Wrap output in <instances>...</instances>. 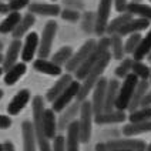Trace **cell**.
Masks as SVG:
<instances>
[{"label": "cell", "mask_w": 151, "mask_h": 151, "mask_svg": "<svg viewBox=\"0 0 151 151\" xmlns=\"http://www.w3.org/2000/svg\"><path fill=\"white\" fill-rule=\"evenodd\" d=\"M131 1H134V3H141V0H131Z\"/></svg>", "instance_id": "cell-54"}, {"label": "cell", "mask_w": 151, "mask_h": 151, "mask_svg": "<svg viewBox=\"0 0 151 151\" xmlns=\"http://www.w3.org/2000/svg\"><path fill=\"white\" fill-rule=\"evenodd\" d=\"M94 24H96V13L86 12L83 14V22H81V29L84 33L90 34L94 32Z\"/></svg>", "instance_id": "cell-38"}, {"label": "cell", "mask_w": 151, "mask_h": 151, "mask_svg": "<svg viewBox=\"0 0 151 151\" xmlns=\"http://www.w3.org/2000/svg\"><path fill=\"white\" fill-rule=\"evenodd\" d=\"M126 12L130 13L133 17L137 16V17H141V19H147V20L151 22V6H148V4L130 1V3L127 4Z\"/></svg>", "instance_id": "cell-28"}, {"label": "cell", "mask_w": 151, "mask_h": 151, "mask_svg": "<svg viewBox=\"0 0 151 151\" xmlns=\"http://www.w3.org/2000/svg\"><path fill=\"white\" fill-rule=\"evenodd\" d=\"M51 1H56V0H51Z\"/></svg>", "instance_id": "cell-60"}, {"label": "cell", "mask_w": 151, "mask_h": 151, "mask_svg": "<svg viewBox=\"0 0 151 151\" xmlns=\"http://www.w3.org/2000/svg\"><path fill=\"white\" fill-rule=\"evenodd\" d=\"M150 20H147V19H141V17H137V19H131V20H128L126 24L123 26L120 30H118V33L121 37H124V36H130V34H134V33H140V32H143V30H147L148 27H150Z\"/></svg>", "instance_id": "cell-17"}, {"label": "cell", "mask_w": 151, "mask_h": 151, "mask_svg": "<svg viewBox=\"0 0 151 151\" xmlns=\"http://www.w3.org/2000/svg\"><path fill=\"white\" fill-rule=\"evenodd\" d=\"M110 61H111V53L107 51L106 54H103L100 59L97 60V63L93 66V68L88 71V74L86 76V78L83 80V83L80 84V90H78V94H77V101H84L87 99V96H88V93L93 91V88H94V86L97 84V81L101 78V76L103 73L106 71V68L107 66L110 64Z\"/></svg>", "instance_id": "cell-1"}, {"label": "cell", "mask_w": 151, "mask_h": 151, "mask_svg": "<svg viewBox=\"0 0 151 151\" xmlns=\"http://www.w3.org/2000/svg\"><path fill=\"white\" fill-rule=\"evenodd\" d=\"M148 87H150L148 80H140V81H138V84H137V87H135V90H134V94H133V97H131V101H130V104H128V109H127L130 113H133L134 110L140 109V104H141V101H143L144 96L148 91Z\"/></svg>", "instance_id": "cell-23"}, {"label": "cell", "mask_w": 151, "mask_h": 151, "mask_svg": "<svg viewBox=\"0 0 151 151\" xmlns=\"http://www.w3.org/2000/svg\"><path fill=\"white\" fill-rule=\"evenodd\" d=\"M150 1H151V0H150Z\"/></svg>", "instance_id": "cell-61"}, {"label": "cell", "mask_w": 151, "mask_h": 151, "mask_svg": "<svg viewBox=\"0 0 151 151\" xmlns=\"http://www.w3.org/2000/svg\"><path fill=\"white\" fill-rule=\"evenodd\" d=\"M113 0H100L99 7L96 13V24H94V33L97 36L106 34V27L110 22V13H111Z\"/></svg>", "instance_id": "cell-9"}, {"label": "cell", "mask_w": 151, "mask_h": 151, "mask_svg": "<svg viewBox=\"0 0 151 151\" xmlns=\"http://www.w3.org/2000/svg\"><path fill=\"white\" fill-rule=\"evenodd\" d=\"M3 150L4 151H16L14 150V145L12 141H6V143H3Z\"/></svg>", "instance_id": "cell-47"}, {"label": "cell", "mask_w": 151, "mask_h": 151, "mask_svg": "<svg viewBox=\"0 0 151 151\" xmlns=\"http://www.w3.org/2000/svg\"><path fill=\"white\" fill-rule=\"evenodd\" d=\"M106 147L109 151L116 150H128V151H145L147 144L145 141L140 138H133V137H126V138H114L109 140L106 143Z\"/></svg>", "instance_id": "cell-7"}, {"label": "cell", "mask_w": 151, "mask_h": 151, "mask_svg": "<svg viewBox=\"0 0 151 151\" xmlns=\"http://www.w3.org/2000/svg\"><path fill=\"white\" fill-rule=\"evenodd\" d=\"M1 97H3V90L0 88V100H1Z\"/></svg>", "instance_id": "cell-53"}, {"label": "cell", "mask_w": 151, "mask_h": 151, "mask_svg": "<svg viewBox=\"0 0 151 151\" xmlns=\"http://www.w3.org/2000/svg\"><path fill=\"white\" fill-rule=\"evenodd\" d=\"M131 73L138 80H148V77H150V67L145 63H143V61H135V60H133Z\"/></svg>", "instance_id": "cell-35"}, {"label": "cell", "mask_w": 151, "mask_h": 151, "mask_svg": "<svg viewBox=\"0 0 151 151\" xmlns=\"http://www.w3.org/2000/svg\"><path fill=\"white\" fill-rule=\"evenodd\" d=\"M1 73H3V68L0 67V76H1Z\"/></svg>", "instance_id": "cell-57"}, {"label": "cell", "mask_w": 151, "mask_h": 151, "mask_svg": "<svg viewBox=\"0 0 151 151\" xmlns=\"http://www.w3.org/2000/svg\"><path fill=\"white\" fill-rule=\"evenodd\" d=\"M138 78L135 77L133 73L124 77L123 78V83L120 84V88H118V94L117 99H116V104H114V109L120 110V111H126L128 109V104L131 101V97L134 94V90L138 84Z\"/></svg>", "instance_id": "cell-3"}, {"label": "cell", "mask_w": 151, "mask_h": 151, "mask_svg": "<svg viewBox=\"0 0 151 151\" xmlns=\"http://www.w3.org/2000/svg\"><path fill=\"white\" fill-rule=\"evenodd\" d=\"M110 40H111V44H110V53H111V57L116 60H123L126 53H124V43H123V37L120 34H113L110 36Z\"/></svg>", "instance_id": "cell-32"}, {"label": "cell", "mask_w": 151, "mask_h": 151, "mask_svg": "<svg viewBox=\"0 0 151 151\" xmlns=\"http://www.w3.org/2000/svg\"><path fill=\"white\" fill-rule=\"evenodd\" d=\"M7 13H10V12H9V7H7V3L0 1V14H7Z\"/></svg>", "instance_id": "cell-46"}, {"label": "cell", "mask_w": 151, "mask_h": 151, "mask_svg": "<svg viewBox=\"0 0 151 151\" xmlns=\"http://www.w3.org/2000/svg\"><path fill=\"white\" fill-rule=\"evenodd\" d=\"M148 106H151V91H147V94L144 96L143 101L140 104V107H148Z\"/></svg>", "instance_id": "cell-45"}, {"label": "cell", "mask_w": 151, "mask_h": 151, "mask_svg": "<svg viewBox=\"0 0 151 151\" xmlns=\"http://www.w3.org/2000/svg\"><path fill=\"white\" fill-rule=\"evenodd\" d=\"M30 4V0H9V12H20Z\"/></svg>", "instance_id": "cell-40"}, {"label": "cell", "mask_w": 151, "mask_h": 151, "mask_svg": "<svg viewBox=\"0 0 151 151\" xmlns=\"http://www.w3.org/2000/svg\"><path fill=\"white\" fill-rule=\"evenodd\" d=\"M3 59H4V56H3V54H1V53H0V64H1V63H3Z\"/></svg>", "instance_id": "cell-49"}, {"label": "cell", "mask_w": 151, "mask_h": 151, "mask_svg": "<svg viewBox=\"0 0 151 151\" xmlns=\"http://www.w3.org/2000/svg\"><path fill=\"white\" fill-rule=\"evenodd\" d=\"M96 44H97V42H96L94 39H88V40L80 47V50L77 51V53H73V56L70 57V60L64 64V66H66V70H67V73H74L76 70H77V67H78L84 60L91 54L93 51H94Z\"/></svg>", "instance_id": "cell-8"}, {"label": "cell", "mask_w": 151, "mask_h": 151, "mask_svg": "<svg viewBox=\"0 0 151 151\" xmlns=\"http://www.w3.org/2000/svg\"><path fill=\"white\" fill-rule=\"evenodd\" d=\"M127 4H128L127 0H113V6L116 9V12H118V13H124Z\"/></svg>", "instance_id": "cell-42"}, {"label": "cell", "mask_w": 151, "mask_h": 151, "mask_svg": "<svg viewBox=\"0 0 151 151\" xmlns=\"http://www.w3.org/2000/svg\"><path fill=\"white\" fill-rule=\"evenodd\" d=\"M66 151H80V135H78V123L73 121L66 130Z\"/></svg>", "instance_id": "cell-24"}, {"label": "cell", "mask_w": 151, "mask_h": 151, "mask_svg": "<svg viewBox=\"0 0 151 151\" xmlns=\"http://www.w3.org/2000/svg\"><path fill=\"white\" fill-rule=\"evenodd\" d=\"M0 151H4L3 150V144H0Z\"/></svg>", "instance_id": "cell-56"}, {"label": "cell", "mask_w": 151, "mask_h": 151, "mask_svg": "<svg viewBox=\"0 0 151 151\" xmlns=\"http://www.w3.org/2000/svg\"><path fill=\"white\" fill-rule=\"evenodd\" d=\"M30 99H32L30 90H27V88L20 90V91L12 99V101L9 103V106H7L9 116H17V114H20V111L29 104Z\"/></svg>", "instance_id": "cell-13"}, {"label": "cell", "mask_w": 151, "mask_h": 151, "mask_svg": "<svg viewBox=\"0 0 151 151\" xmlns=\"http://www.w3.org/2000/svg\"><path fill=\"white\" fill-rule=\"evenodd\" d=\"M12 126V120L9 116H1L0 114V128L1 130H6V128H10Z\"/></svg>", "instance_id": "cell-44"}, {"label": "cell", "mask_w": 151, "mask_h": 151, "mask_svg": "<svg viewBox=\"0 0 151 151\" xmlns=\"http://www.w3.org/2000/svg\"><path fill=\"white\" fill-rule=\"evenodd\" d=\"M22 135H23V151H37V141L34 134L33 123L26 120L22 124Z\"/></svg>", "instance_id": "cell-18"}, {"label": "cell", "mask_w": 151, "mask_h": 151, "mask_svg": "<svg viewBox=\"0 0 151 151\" xmlns=\"http://www.w3.org/2000/svg\"><path fill=\"white\" fill-rule=\"evenodd\" d=\"M1 50H3V43L0 42V51H1Z\"/></svg>", "instance_id": "cell-55"}, {"label": "cell", "mask_w": 151, "mask_h": 151, "mask_svg": "<svg viewBox=\"0 0 151 151\" xmlns=\"http://www.w3.org/2000/svg\"><path fill=\"white\" fill-rule=\"evenodd\" d=\"M20 20H22L20 12H10V13H7V16L4 17V20L0 23V33L3 34L13 33V30L20 23Z\"/></svg>", "instance_id": "cell-29"}, {"label": "cell", "mask_w": 151, "mask_h": 151, "mask_svg": "<svg viewBox=\"0 0 151 151\" xmlns=\"http://www.w3.org/2000/svg\"><path fill=\"white\" fill-rule=\"evenodd\" d=\"M118 88H120V81L117 78H111L107 83V88H106V99H104V113H110L114 109L116 104V99L118 94Z\"/></svg>", "instance_id": "cell-20"}, {"label": "cell", "mask_w": 151, "mask_h": 151, "mask_svg": "<svg viewBox=\"0 0 151 151\" xmlns=\"http://www.w3.org/2000/svg\"><path fill=\"white\" fill-rule=\"evenodd\" d=\"M51 151H66V137L61 134H57L53 138Z\"/></svg>", "instance_id": "cell-41"}, {"label": "cell", "mask_w": 151, "mask_h": 151, "mask_svg": "<svg viewBox=\"0 0 151 151\" xmlns=\"http://www.w3.org/2000/svg\"><path fill=\"white\" fill-rule=\"evenodd\" d=\"M131 67H133V59L131 57H124L123 60H120V64L116 67V77L118 78H124L131 73Z\"/></svg>", "instance_id": "cell-36"}, {"label": "cell", "mask_w": 151, "mask_h": 151, "mask_svg": "<svg viewBox=\"0 0 151 151\" xmlns=\"http://www.w3.org/2000/svg\"><path fill=\"white\" fill-rule=\"evenodd\" d=\"M145 151H151V143L147 145V148H145Z\"/></svg>", "instance_id": "cell-50"}, {"label": "cell", "mask_w": 151, "mask_h": 151, "mask_svg": "<svg viewBox=\"0 0 151 151\" xmlns=\"http://www.w3.org/2000/svg\"><path fill=\"white\" fill-rule=\"evenodd\" d=\"M39 49V34L32 32V33L26 34V40L22 46V51H20V57L23 60V63H29L32 61L36 54V51Z\"/></svg>", "instance_id": "cell-12"}, {"label": "cell", "mask_w": 151, "mask_h": 151, "mask_svg": "<svg viewBox=\"0 0 151 151\" xmlns=\"http://www.w3.org/2000/svg\"><path fill=\"white\" fill-rule=\"evenodd\" d=\"M143 133H151V120L138 124H126L123 127V134L126 137H134Z\"/></svg>", "instance_id": "cell-31"}, {"label": "cell", "mask_w": 151, "mask_h": 151, "mask_svg": "<svg viewBox=\"0 0 151 151\" xmlns=\"http://www.w3.org/2000/svg\"><path fill=\"white\" fill-rule=\"evenodd\" d=\"M60 16L63 20H66V22H70V23H74L77 20H80V13H78V10H76V9H64V10H61L60 12Z\"/></svg>", "instance_id": "cell-39"}, {"label": "cell", "mask_w": 151, "mask_h": 151, "mask_svg": "<svg viewBox=\"0 0 151 151\" xmlns=\"http://www.w3.org/2000/svg\"><path fill=\"white\" fill-rule=\"evenodd\" d=\"M36 23V17L34 14L32 13H26L24 16H22V20H20V23L17 24V27L13 30V39H17V40H22V37L24 36V34L29 33V30L32 29Z\"/></svg>", "instance_id": "cell-25"}, {"label": "cell", "mask_w": 151, "mask_h": 151, "mask_svg": "<svg viewBox=\"0 0 151 151\" xmlns=\"http://www.w3.org/2000/svg\"><path fill=\"white\" fill-rule=\"evenodd\" d=\"M131 19H133V16H131L130 13H127V12L120 13L116 19H113L111 22H109V24L106 27V34H109V37H110V36H113V34L118 33V30L126 24L128 20H131Z\"/></svg>", "instance_id": "cell-30"}, {"label": "cell", "mask_w": 151, "mask_h": 151, "mask_svg": "<svg viewBox=\"0 0 151 151\" xmlns=\"http://www.w3.org/2000/svg\"><path fill=\"white\" fill-rule=\"evenodd\" d=\"M109 80L101 77L97 81V84L93 88V99H91V109L94 117L99 116L101 113H104V99H106V88H107Z\"/></svg>", "instance_id": "cell-10"}, {"label": "cell", "mask_w": 151, "mask_h": 151, "mask_svg": "<svg viewBox=\"0 0 151 151\" xmlns=\"http://www.w3.org/2000/svg\"><path fill=\"white\" fill-rule=\"evenodd\" d=\"M56 33H57V23L54 20L47 22L43 27L42 36L39 37V49H37L39 59H47L50 56Z\"/></svg>", "instance_id": "cell-5"}, {"label": "cell", "mask_w": 151, "mask_h": 151, "mask_svg": "<svg viewBox=\"0 0 151 151\" xmlns=\"http://www.w3.org/2000/svg\"><path fill=\"white\" fill-rule=\"evenodd\" d=\"M148 83H150V86H151V67H150V77H148Z\"/></svg>", "instance_id": "cell-52"}, {"label": "cell", "mask_w": 151, "mask_h": 151, "mask_svg": "<svg viewBox=\"0 0 151 151\" xmlns=\"http://www.w3.org/2000/svg\"><path fill=\"white\" fill-rule=\"evenodd\" d=\"M29 13L32 14H39V16H47V17H56L60 16V9L59 4L56 3H30L29 6Z\"/></svg>", "instance_id": "cell-16"}, {"label": "cell", "mask_w": 151, "mask_h": 151, "mask_svg": "<svg viewBox=\"0 0 151 151\" xmlns=\"http://www.w3.org/2000/svg\"><path fill=\"white\" fill-rule=\"evenodd\" d=\"M33 67L39 73L53 76V77L63 74V68L60 66H57V64H54L51 60H47V59H36L33 61Z\"/></svg>", "instance_id": "cell-21"}, {"label": "cell", "mask_w": 151, "mask_h": 151, "mask_svg": "<svg viewBox=\"0 0 151 151\" xmlns=\"http://www.w3.org/2000/svg\"><path fill=\"white\" fill-rule=\"evenodd\" d=\"M42 127L43 133L49 140H53L57 135V118H56V114L51 109H44V111H43Z\"/></svg>", "instance_id": "cell-15"}, {"label": "cell", "mask_w": 151, "mask_h": 151, "mask_svg": "<svg viewBox=\"0 0 151 151\" xmlns=\"http://www.w3.org/2000/svg\"><path fill=\"white\" fill-rule=\"evenodd\" d=\"M80 120L78 123V135H80V143H88L91 138V127H93V109H91V103L88 100H84L80 103Z\"/></svg>", "instance_id": "cell-4"}, {"label": "cell", "mask_w": 151, "mask_h": 151, "mask_svg": "<svg viewBox=\"0 0 151 151\" xmlns=\"http://www.w3.org/2000/svg\"><path fill=\"white\" fill-rule=\"evenodd\" d=\"M0 1H9V0H0Z\"/></svg>", "instance_id": "cell-59"}, {"label": "cell", "mask_w": 151, "mask_h": 151, "mask_svg": "<svg viewBox=\"0 0 151 151\" xmlns=\"http://www.w3.org/2000/svg\"><path fill=\"white\" fill-rule=\"evenodd\" d=\"M74 78H73V76L70 74V73H66V74H61L60 76V78L54 83V86L51 87L49 91L46 93V100L50 101V103H53V101L56 100L57 97H59L61 93L64 91L66 88H67V86L71 81H73Z\"/></svg>", "instance_id": "cell-19"}, {"label": "cell", "mask_w": 151, "mask_h": 151, "mask_svg": "<svg viewBox=\"0 0 151 151\" xmlns=\"http://www.w3.org/2000/svg\"><path fill=\"white\" fill-rule=\"evenodd\" d=\"M150 51H151V27H150V30H148V33L145 34L144 37H141V42L138 44V47L133 53V60H135V61H143L148 56Z\"/></svg>", "instance_id": "cell-26"}, {"label": "cell", "mask_w": 151, "mask_h": 151, "mask_svg": "<svg viewBox=\"0 0 151 151\" xmlns=\"http://www.w3.org/2000/svg\"><path fill=\"white\" fill-rule=\"evenodd\" d=\"M147 59H148V61H150V63H151V51H150V53H148V56H147Z\"/></svg>", "instance_id": "cell-51"}, {"label": "cell", "mask_w": 151, "mask_h": 151, "mask_svg": "<svg viewBox=\"0 0 151 151\" xmlns=\"http://www.w3.org/2000/svg\"><path fill=\"white\" fill-rule=\"evenodd\" d=\"M127 118H128L130 124H138V123L148 121V120H151V106L134 110L133 113H130V116Z\"/></svg>", "instance_id": "cell-33"}, {"label": "cell", "mask_w": 151, "mask_h": 151, "mask_svg": "<svg viewBox=\"0 0 151 151\" xmlns=\"http://www.w3.org/2000/svg\"><path fill=\"white\" fill-rule=\"evenodd\" d=\"M80 111V101H73L70 106H67L66 109L60 113V117L57 118V131H66L67 127L74 121V118L77 117Z\"/></svg>", "instance_id": "cell-11"}, {"label": "cell", "mask_w": 151, "mask_h": 151, "mask_svg": "<svg viewBox=\"0 0 151 151\" xmlns=\"http://www.w3.org/2000/svg\"><path fill=\"white\" fill-rule=\"evenodd\" d=\"M78 90H80V83L74 78V80L67 86V88L51 103V110H53L54 113H61V111L66 109L67 106H70L71 101L77 97Z\"/></svg>", "instance_id": "cell-6"}, {"label": "cell", "mask_w": 151, "mask_h": 151, "mask_svg": "<svg viewBox=\"0 0 151 151\" xmlns=\"http://www.w3.org/2000/svg\"><path fill=\"white\" fill-rule=\"evenodd\" d=\"M63 1H64V4L73 6V7H70V9H74L76 7V10H78V9H83L84 7L83 0H63Z\"/></svg>", "instance_id": "cell-43"}, {"label": "cell", "mask_w": 151, "mask_h": 151, "mask_svg": "<svg viewBox=\"0 0 151 151\" xmlns=\"http://www.w3.org/2000/svg\"><path fill=\"white\" fill-rule=\"evenodd\" d=\"M96 151H109L106 147V143H97L96 144Z\"/></svg>", "instance_id": "cell-48"}, {"label": "cell", "mask_w": 151, "mask_h": 151, "mask_svg": "<svg viewBox=\"0 0 151 151\" xmlns=\"http://www.w3.org/2000/svg\"><path fill=\"white\" fill-rule=\"evenodd\" d=\"M71 56H73V49H71L70 46H64V47L59 49V50L51 56V61H53L54 64H57V66L61 67V66H64L68 60H70Z\"/></svg>", "instance_id": "cell-34"}, {"label": "cell", "mask_w": 151, "mask_h": 151, "mask_svg": "<svg viewBox=\"0 0 151 151\" xmlns=\"http://www.w3.org/2000/svg\"><path fill=\"white\" fill-rule=\"evenodd\" d=\"M116 151H128V150H116Z\"/></svg>", "instance_id": "cell-58"}, {"label": "cell", "mask_w": 151, "mask_h": 151, "mask_svg": "<svg viewBox=\"0 0 151 151\" xmlns=\"http://www.w3.org/2000/svg\"><path fill=\"white\" fill-rule=\"evenodd\" d=\"M26 70H27L26 63H16L13 67L9 68L7 71H6V74H4V84H7V86L16 84L24 76Z\"/></svg>", "instance_id": "cell-27"}, {"label": "cell", "mask_w": 151, "mask_h": 151, "mask_svg": "<svg viewBox=\"0 0 151 151\" xmlns=\"http://www.w3.org/2000/svg\"><path fill=\"white\" fill-rule=\"evenodd\" d=\"M22 46H23L22 40H17V39H13L12 43L9 44L7 51H6V56H4L3 63H1V64H3L1 68H3V71H4V73L17 63V59H19L20 51H22Z\"/></svg>", "instance_id": "cell-14"}, {"label": "cell", "mask_w": 151, "mask_h": 151, "mask_svg": "<svg viewBox=\"0 0 151 151\" xmlns=\"http://www.w3.org/2000/svg\"><path fill=\"white\" fill-rule=\"evenodd\" d=\"M127 120V116L124 111H120V110H113L110 113H101L99 116L93 118V121L99 126L103 124H117V123H123Z\"/></svg>", "instance_id": "cell-22"}, {"label": "cell", "mask_w": 151, "mask_h": 151, "mask_svg": "<svg viewBox=\"0 0 151 151\" xmlns=\"http://www.w3.org/2000/svg\"><path fill=\"white\" fill-rule=\"evenodd\" d=\"M44 111V100L42 96H36L32 100V113H33V128L36 134L37 147L40 151H51L50 140L44 135L42 127V116Z\"/></svg>", "instance_id": "cell-2"}, {"label": "cell", "mask_w": 151, "mask_h": 151, "mask_svg": "<svg viewBox=\"0 0 151 151\" xmlns=\"http://www.w3.org/2000/svg\"><path fill=\"white\" fill-rule=\"evenodd\" d=\"M141 34L140 33H134V34H130L127 42L124 43V53L126 54H133L135 51V49L138 47V44L141 42Z\"/></svg>", "instance_id": "cell-37"}]
</instances>
